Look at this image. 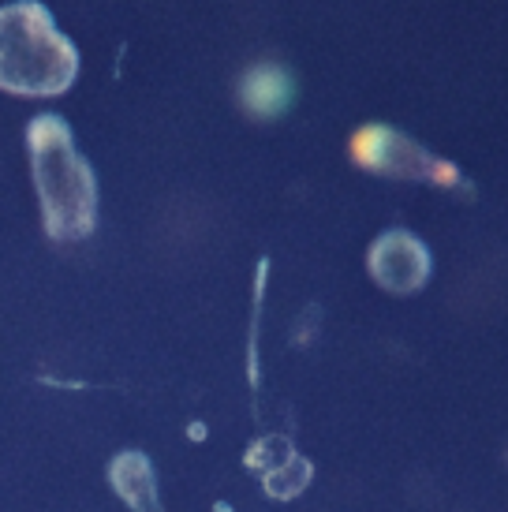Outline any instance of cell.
<instances>
[{
    "label": "cell",
    "mask_w": 508,
    "mask_h": 512,
    "mask_svg": "<svg viewBox=\"0 0 508 512\" xmlns=\"http://www.w3.org/2000/svg\"><path fill=\"white\" fill-rule=\"evenodd\" d=\"M243 94H247V105H251V109H258V113H273V109H281L284 105L288 83H284V75H277V72H254V75H247Z\"/></svg>",
    "instance_id": "obj_3"
},
{
    "label": "cell",
    "mask_w": 508,
    "mask_h": 512,
    "mask_svg": "<svg viewBox=\"0 0 508 512\" xmlns=\"http://www.w3.org/2000/svg\"><path fill=\"white\" fill-rule=\"evenodd\" d=\"M75 79V49L42 4L23 0L0 8V90L49 98Z\"/></svg>",
    "instance_id": "obj_1"
},
{
    "label": "cell",
    "mask_w": 508,
    "mask_h": 512,
    "mask_svg": "<svg viewBox=\"0 0 508 512\" xmlns=\"http://www.w3.org/2000/svg\"><path fill=\"white\" fill-rule=\"evenodd\" d=\"M34 150V180L42 191L45 225L60 240H75L94 225V180L83 157L75 154L68 131L57 116L34 120L30 131Z\"/></svg>",
    "instance_id": "obj_2"
}]
</instances>
